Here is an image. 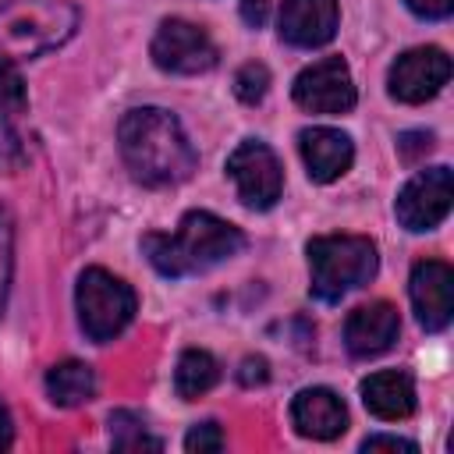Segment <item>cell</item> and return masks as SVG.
<instances>
[{
	"label": "cell",
	"instance_id": "cell-1",
	"mask_svg": "<svg viewBox=\"0 0 454 454\" xmlns=\"http://www.w3.org/2000/svg\"><path fill=\"white\" fill-rule=\"evenodd\" d=\"M117 142L131 177L149 188L181 184L195 170V149L170 110H160V106L128 110L121 117Z\"/></svg>",
	"mask_w": 454,
	"mask_h": 454
},
{
	"label": "cell",
	"instance_id": "cell-2",
	"mask_svg": "<svg viewBox=\"0 0 454 454\" xmlns=\"http://www.w3.org/2000/svg\"><path fill=\"white\" fill-rule=\"evenodd\" d=\"M245 245L241 231L206 209H192L181 216L174 234H145L142 252L163 277H188L202 273L231 255H238Z\"/></svg>",
	"mask_w": 454,
	"mask_h": 454
},
{
	"label": "cell",
	"instance_id": "cell-3",
	"mask_svg": "<svg viewBox=\"0 0 454 454\" xmlns=\"http://www.w3.org/2000/svg\"><path fill=\"white\" fill-rule=\"evenodd\" d=\"M78 28L71 0H7L0 7V57L25 60L67 43Z\"/></svg>",
	"mask_w": 454,
	"mask_h": 454
},
{
	"label": "cell",
	"instance_id": "cell-4",
	"mask_svg": "<svg viewBox=\"0 0 454 454\" xmlns=\"http://www.w3.org/2000/svg\"><path fill=\"white\" fill-rule=\"evenodd\" d=\"M376 245L362 234H319L309 241L312 294L319 301H340L348 291L376 277Z\"/></svg>",
	"mask_w": 454,
	"mask_h": 454
},
{
	"label": "cell",
	"instance_id": "cell-5",
	"mask_svg": "<svg viewBox=\"0 0 454 454\" xmlns=\"http://www.w3.org/2000/svg\"><path fill=\"white\" fill-rule=\"evenodd\" d=\"M74 301H78V323H82L85 337L96 344L114 340L135 319V291L121 277H114L99 266H89L78 277Z\"/></svg>",
	"mask_w": 454,
	"mask_h": 454
},
{
	"label": "cell",
	"instance_id": "cell-6",
	"mask_svg": "<svg viewBox=\"0 0 454 454\" xmlns=\"http://www.w3.org/2000/svg\"><path fill=\"white\" fill-rule=\"evenodd\" d=\"M227 174L248 209H270L284 192V167L277 153L259 138H245L227 156Z\"/></svg>",
	"mask_w": 454,
	"mask_h": 454
},
{
	"label": "cell",
	"instance_id": "cell-7",
	"mask_svg": "<svg viewBox=\"0 0 454 454\" xmlns=\"http://www.w3.org/2000/svg\"><path fill=\"white\" fill-rule=\"evenodd\" d=\"M149 53H153V64L170 74H202L216 64V46L206 35V28H199L184 18L160 21Z\"/></svg>",
	"mask_w": 454,
	"mask_h": 454
},
{
	"label": "cell",
	"instance_id": "cell-8",
	"mask_svg": "<svg viewBox=\"0 0 454 454\" xmlns=\"http://www.w3.org/2000/svg\"><path fill=\"white\" fill-rule=\"evenodd\" d=\"M450 199H454V181L447 167H429L419 170L397 195L394 213L401 220V227L408 231H433L436 223L447 220L450 213Z\"/></svg>",
	"mask_w": 454,
	"mask_h": 454
},
{
	"label": "cell",
	"instance_id": "cell-9",
	"mask_svg": "<svg viewBox=\"0 0 454 454\" xmlns=\"http://www.w3.org/2000/svg\"><path fill=\"white\" fill-rule=\"evenodd\" d=\"M294 103L309 114H348L355 106V82L340 57H323L294 78Z\"/></svg>",
	"mask_w": 454,
	"mask_h": 454
},
{
	"label": "cell",
	"instance_id": "cell-10",
	"mask_svg": "<svg viewBox=\"0 0 454 454\" xmlns=\"http://www.w3.org/2000/svg\"><path fill=\"white\" fill-rule=\"evenodd\" d=\"M447 78H450V57L440 46H419L390 64L387 85L390 96L401 103H426L447 85Z\"/></svg>",
	"mask_w": 454,
	"mask_h": 454
},
{
	"label": "cell",
	"instance_id": "cell-11",
	"mask_svg": "<svg viewBox=\"0 0 454 454\" xmlns=\"http://www.w3.org/2000/svg\"><path fill=\"white\" fill-rule=\"evenodd\" d=\"M408 294L415 305V316L426 330H443L454 312V270L440 259H422L411 270Z\"/></svg>",
	"mask_w": 454,
	"mask_h": 454
},
{
	"label": "cell",
	"instance_id": "cell-12",
	"mask_svg": "<svg viewBox=\"0 0 454 454\" xmlns=\"http://www.w3.org/2000/svg\"><path fill=\"white\" fill-rule=\"evenodd\" d=\"M397 333H401V316L390 301L358 305L344 319V344L355 358H376V355L390 351Z\"/></svg>",
	"mask_w": 454,
	"mask_h": 454
},
{
	"label": "cell",
	"instance_id": "cell-13",
	"mask_svg": "<svg viewBox=\"0 0 454 454\" xmlns=\"http://www.w3.org/2000/svg\"><path fill=\"white\" fill-rule=\"evenodd\" d=\"M337 0H284L280 39L301 50H316L337 32Z\"/></svg>",
	"mask_w": 454,
	"mask_h": 454
},
{
	"label": "cell",
	"instance_id": "cell-14",
	"mask_svg": "<svg viewBox=\"0 0 454 454\" xmlns=\"http://www.w3.org/2000/svg\"><path fill=\"white\" fill-rule=\"evenodd\" d=\"M291 422L309 440H333L348 429V408L333 390L305 387L291 401Z\"/></svg>",
	"mask_w": 454,
	"mask_h": 454
},
{
	"label": "cell",
	"instance_id": "cell-15",
	"mask_svg": "<svg viewBox=\"0 0 454 454\" xmlns=\"http://www.w3.org/2000/svg\"><path fill=\"white\" fill-rule=\"evenodd\" d=\"M298 149H301V160L309 167V177L319 184L337 181L355 160L351 138L337 128H305L298 135Z\"/></svg>",
	"mask_w": 454,
	"mask_h": 454
},
{
	"label": "cell",
	"instance_id": "cell-16",
	"mask_svg": "<svg viewBox=\"0 0 454 454\" xmlns=\"http://www.w3.org/2000/svg\"><path fill=\"white\" fill-rule=\"evenodd\" d=\"M362 404L383 422L408 419L415 411V383L401 369H383L362 380Z\"/></svg>",
	"mask_w": 454,
	"mask_h": 454
},
{
	"label": "cell",
	"instance_id": "cell-17",
	"mask_svg": "<svg viewBox=\"0 0 454 454\" xmlns=\"http://www.w3.org/2000/svg\"><path fill=\"white\" fill-rule=\"evenodd\" d=\"M46 394L53 404L60 408H74V404H85L92 394H96V372L92 365L85 362H57L50 372H46Z\"/></svg>",
	"mask_w": 454,
	"mask_h": 454
},
{
	"label": "cell",
	"instance_id": "cell-18",
	"mask_svg": "<svg viewBox=\"0 0 454 454\" xmlns=\"http://www.w3.org/2000/svg\"><path fill=\"white\" fill-rule=\"evenodd\" d=\"M220 380V365L209 351L202 348H188L181 358H177V369H174V390L184 397V401H195L202 394H209Z\"/></svg>",
	"mask_w": 454,
	"mask_h": 454
},
{
	"label": "cell",
	"instance_id": "cell-19",
	"mask_svg": "<svg viewBox=\"0 0 454 454\" xmlns=\"http://www.w3.org/2000/svg\"><path fill=\"white\" fill-rule=\"evenodd\" d=\"M110 443L117 450H160L163 443L145 429V422L135 411H114L110 415Z\"/></svg>",
	"mask_w": 454,
	"mask_h": 454
},
{
	"label": "cell",
	"instance_id": "cell-20",
	"mask_svg": "<svg viewBox=\"0 0 454 454\" xmlns=\"http://www.w3.org/2000/svg\"><path fill=\"white\" fill-rule=\"evenodd\" d=\"M266 89H270V71H266L262 64L252 60V64H241V67H238V74H234V96H238L241 103H248V106L262 103Z\"/></svg>",
	"mask_w": 454,
	"mask_h": 454
},
{
	"label": "cell",
	"instance_id": "cell-21",
	"mask_svg": "<svg viewBox=\"0 0 454 454\" xmlns=\"http://www.w3.org/2000/svg\"><path fill=\"white\" fill-rule=\"evenodd\" d=\"M25 78L14 67V60L0 57V114H14L25 106Z\"/></svg>",
	"mask_w": 454,
	"mask_h": 454
},
{
	"label": "cell",
	"instance_id": "cell-22",
	"mask_svg": "<svg viewBox=\"0 0 454 454\" xmlns=\"http://www.w3.org/2000/svg\"><path fill=\"white\" fill-rule=\"evenodd\" d=\"M11 270H14V216L0 206V316H4V305H7Z\"/></svg>",
	"mask_w": 454,
	"mask_h": 454
},
{
	"label": "cell",
	"instance_id": "cell-23",
	"mask_svg": "<svg viewBox=\"0 0 454 454\" xmlns=\"http://www.w3.org/2000/svg\"><path fill=\"white\" fill-rule=\"evenodd\" d=\"M25 160H28V153H25L21 135L0 117V174H14V170H21Z\"/></svg>",
	"mask_w": 454,
	"mask_h": 454
},
{
	"label": "cell",
	"instance_id": "cell-24",
	"mask_svg": "<svg viewBox=\"0 0 454 454\" xmlns=\"http://www.w3.org/2000/svg\"><path fill=\"white\" fill-rule=\"evenodd\" d=\"M220 447H223V429H220L216 422H199V426H192L188 436H184V450H188V454H213V450H220Z\"/></svg>",
	"mask_w": 454,
	"mask_h": 454
},
{
	"label": "cell",
	"instance_id": "cell-25",
	"mask_svg": "<svg viewBox=\"0 0 454 454\" xmlns=\"http://www.w3.org/2000/svg\"><path fill=\"white\" fill-rule=\"evenodd\" d=\"M419 18H426V21H440V18H447L450 11H454V0H404Z\"/></svg>",
	"mask_w": 454,
	"mask_h": 454
},
{
	"label": "cell",
	"instance_id": "cell-26",
	"mask_svg": "<svg viewBox=\"0 0 454 454\" xmlns=\"http://www.w3.org/2000/svg\"><path fill=\"white\" fill-rule=\"evenodd\" d=\"M362 450H404V454H415L419 447L411 440H401V436H365Z\"/></svg>",
	"mask_w": 454,
	"mask_h": 454
},
{
	"label": "cell",
	"instance_id": "cell-27",
	"mask_svg": "<svg viewBox=\"0 0 454 454\" xmlns=\"http://www.w3.org/2000/svg\"><path fill=\"white\" fill-rule=\"evenodd\" d=\"M238 380L245 383V387H252V383H266L270 380V369H266V358H245L241 362V372H238Z\"/></svg>",
	"mask_w": 454,
	"mask_h": 454
},
{
	"label": "cell",
	"instance_id": "cell-28",
	"mask_svg": "<svg viewBox=\"0 0 454 454\" xmlns=\"http://www.w3.org/2000/svg\"><path fill=\"white\" fill-rule=\"evenodd\" d=\"M401 153L411 160L415 153H429L433 149V135H422V131H408V135H401Z\"/></svg>",
	"mask_w": 454,
	"mask_h": 454
},
{
	"label": "cell",
	"instance_id": "cell-29",
	"mask_svg": "<svg viewBox=\"0 0 454 454\" xmlns=\"http://www.w3.org/2000/svg\"><path fill=\"white\" fill-rule=\"evenodd\" d=\"M266 0H241V18L252 25V28H259L262 21H266Z\"/></svg>",
	"mask_w": 454,
	"mask_h": 454
},
{
	"label": "cell",
	"instance_id": "cell-30",
	"mask_svg": "<svg viewBox=\"0 0 454 454\" xmlns=\"http://www.w3.org/2000/svg\"><path fill=\"white\" fill-rule=\"evenodd\" d=\"M11 440H14V429H11V415H7V408L0 404V450H7V447H11Z\"/></svg>",
	"mask_w": 454,
	"mask_h": 454
}]
</instances>
